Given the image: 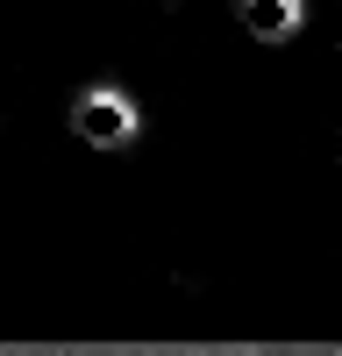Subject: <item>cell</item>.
Returning a JSON list of instances; mask_svg holds the SVG:
<instances>
[{"mask_svg": "<svg viewBox=\"0 0 342 356\" xmlns=\"http://www.w3.org/2000/svg\"><path fill=\"white\" fill-rule=\"evenodd\" d=\"M243 22H250L264 43H285V36L300 29V0H243Z\"/></svg>", "mask_w": 342, "mask_h": 356, "instance_id": "2", "label": "cell"}, {"mask_svg": "<svg viewBox=\"0 0 342 356\" xmlns=\"http://www.w3.org/2000/svg\"><path fill=\"white\" fill-rule=\"evenodd\" d=\"M72 129H79L86 143H100V150H122V143L136 136V107L114 93V86H93V93L72 107Z\"/></svg>", "mask_w": 342, "mask_h": 356, "instance_id": "1", "label": "cell"}]
</instances>
